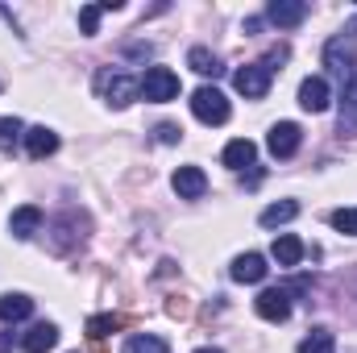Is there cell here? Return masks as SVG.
<instances>
[{"mask_svg":"<svg viewBox=\"0 0 357 353\" xmlns=\"http://www.w3.org/2000/svg\"><path fill=\"white\" fill-rule=\"evenodd\" d=\"M121 353H171V345H167L162 337H154V333H133V337L121 345Z\"/></svg>","mask_w":357,"mask_h":353,"instance_id":"21","label":"cell"},{"mask_svg":"<svg viewBox=\"0 0 357 353\" xmlns=\"http://www.w3.org/2000/svg\"><path fill=\"white\" fill-rule=\"evenodd\" d=\"M59 345V329L50 324V320H42V324H33L25 337H21V350L25 353H50Z\"/></svg>","mask_w":357,"mask_h":353,"instance_id":"12","label":"cell"},{"mask_svg":"<svg viewBox=\"0 0 357 353\" xmlns=\"http://www.w3.org/2000/svg\"><path fill=\"white\" fill-rule=\"evenodd\" d=\"M324 67H328V75L341 84V88L349 91L354 88V80H357V42L354 38H345V33H337L328 46H324Z\"/></svg>","mask_w":357,"mask_h":353,"instance_id":"1","label":"cell"},{"mask_svg":"<svg viewBox=\"0 0 357 353\" xmlns=\"http://www.w3.org/2000/svg\"><path fill=\"white\" fill-rule=\"evenodd\" d=\"M100 17H104V8H100V4H88V8H79V29H84V33H96Z\"/></svg>","mask_w":357,"mask_h":353,"instance_id":"26","label":"cell"},{"mask_svg":"<svg viewBox=\"0 0 357 353\" xmlns=\"http://www.w3.org/2000/svg\"><path fill=\"white\" fill-rule=\"evenodd\" d=\"M100 8H104V13H121V8H125V0H100Z\"/></svg>","mask_w":357,"mask_h":353,"instance_id":"30","label":"cell"},{"mask_svg":"<svg viewBox=\"0 0 357 353\" xmlns=\"http://www.w3.org/2000/svg\"><path fill=\"white\" fill-rule=\"evenodd\" d=\"M303 17H307V4L303 0H270L266 4V21H274L278 29H295Z\"/></svg>","mask_w":357,"mask_h":353,"instance_id":"9","label":"cell"},{"mask_svg":"<svg viewBox=\"0 0 357 353\" xmlns=\"http://www.w3.org/2000/svg\"><path fill=\"white\" fill-rule=\"evenodd\" d=\"M125 54H129V59H150V54H154V46H150V42H129V46H125Z\"/></svg>","mask_w":357,"mask_h":353,"instance_id":"29","label":"cell"},{"mask_svg":"<svg viewBox=\"0 0 357 353\" xmlns=\"http://www.w3.org/2000/svg\"><path fill=\"white\" fill-rule=\"evenodd\" d=\"M33 312V299L29 295H21V291H4L0 295V320L4 324H17V320H25Z\"/></svg>","mask_w":357,"mask_h":353,"instance_id":"16","label":"cell"},{"mask_svg":"<svg viewBox=\"0 0 357 353\" xmlns=\"http://www.w3.org/2000/svg\"><path fill=\"white\" fill-rule=\"evenodd\" d=\"M175 96H178V75L171 67H150V71L142 75V100L167 104V100H175Z\"/></svg>","mask_w":357,"mask_h":353,"instance_id":"3","label":"cell"},{"mask_svg":"<svg viewBox=\"0 0 357 353\" xmlns=\"http://www.w3.org/2000/svg\"><path fill=\"white\" fill-rule=\"evenodd\" d=\"M341 133L357 137V80H354V88L345 91V104H341Z\"/></svg>","mask_w":357,"mask_h":353,"instance_id":"23","label":"cell"},{"mask_svg":"<svg viewBox=\"0 0 357 353\" xmlns=\"http://www.w3.org/2000/svg\"><path fill=\"white\" fill-rule=\"evenodd\" d=\"M38 229H42V208H33V204L17 208V212L8 216V233H13L17 241H29V237H33Z\"/></svg>","mask_w":357,"mask_h":353,"instance_id":"10","label":"cell"},{"mask_svg":"<svg viewBox=\"0 0 357 353\" xmlns=\"http://www.w3.org/2000/svg\"><path fill=\"white\" fill-rule=\"evenodd\" d=\"M233 88L241 91L245 100H262L270 91V71L262 63H250V67H241V71L233 75Z\"/></svg>","mask_w":357,"mask_h":353,"instance_id":"6","label":"cell"},{"mask_svg":"<svg viewBox=\"0 0 357 353\" xmlns=\"http://www.w3.org/2000/svg\"><path fill=\"white\" fill-rule=\"evenodd\" d=\"M25 150H29V158H46L59 150V133L46 125H33V129H25Z\"/></svg>","mask_w":357,"mask_h":353,"instance_id":"14","label":"cell"},{"mask_svg":"<svg viewBox=\"0 0 357 353\" xmlns=\"http://www.w3.org/2000/svg\"><path fill=\"white\" fill-rule=\"evenodd\" d=\"M333 350H337V333L333 329H312L299 341V353H333Z\"/></svg>","mask_w":357,"mask_h":353,"instance_id":"22","label":"cell"},{"mask_svg":"<svg viewBox=\"0 0 357 353\" xmlns=\"http://www.w3.org/2000/svg\"><path fill=\"white\" fill-rule=\"evenodd\" d=\"M299 142H303V133H299L295 121H278V125L266 133V150L274 154V158H291V154L299 150Z\"/></svg>","mask_w":357,"mask_h":353,"instance_id":"5","label":"cell"},{"mask_svg":"<svg viewBox=\"0 0 357 353\" xmlns=\"http://www.w3.org/2000/svg\"><path fill=\"white\" fill-rule=\"evenodd\" d=\"M191 112L204 125H225L229 121V100H225L220 88H195L191 91Z\"/></svg>","mask_w":357,"mask_h":353,"instance_id":"2","label":"cell"},{"mask_svg":"<svg viewBox=\"0 0 357 353\" xmlns=\"http://www.w3.org/2000/svg\"><path fill=\"white\" fill-rule=\"evenodd\" d=\"M341 33H345V38H354V42H357V17L349 21V25H345V29H341Z\"/></svg>","mask_w":357,"mask_h":353,"instance_id":"31","label":"cell"},{"mask_svg":"<svg viewBox=\"0 0 357 353\" xmlns=\"http://www.w3.org/2000/svg\"><path fill=\"white\" fill-rule=\"evenodd\" d=\"M154 133H158V142H162V146H175V142H183V129H178L175 121H162Z\"/></svg>","mask_w":357,"mask_h":353,"instance_id":"27","label":"cell"},{"mask_svg":"<svg viewBox=\"0 0 357 353\" xmlns=\"http://www.w3.org/2000/svg\"><path fill=\"white\" fill-rule=\"evenodd\" d=\"M254 158H258V146L250 137H237V142L225 146V167L229 171H245V167H254Z\"/></svg>","mask_w":357,"mask_h":353,"instance_id":"15","label":"cell"},{"mask_svg":"<svg viewBox=\"0 0 357 353\" xmlns=\"http://www.w3.org/2000/svg\"><path fill=\"white\" fill-rule=\"evenodd\" d=\"M100 88L108 96V104L112 108H129L133 100H142V80H133V75H100Z\"/></svg>","mask_w":357,"mask_h":353,"instance_id":"4","label":"cell"},{"mask_svg":"<svg viewBox=\"0 0 357 353\" xmlns=\"http://www.w3.org/2000/svg\"><path fill=\"white\" fill-rule=\"evenodd\" d=\"M299 216V204L295 200H278V204H270V208H262V229H278V225H287V220H295Z\"/></svg>","mask_w":357,"mask_h":353,"instance_id":"19","label":"cell"},{"mask_svg":"<svg viewBox=\"0 0 357 353\" xmlns=\"http://www.w3.org/2000/svg\"><path fill=\"white\" fill-rule=\"evenodd\" d=\"M266 258L262 254H241V258H233L229 266V274H233V283H262L266 278Z\"/></svg>","mask_w":357,"mask_h":353,"instance_id":"11","label":"cell"},{"mask_svg":"<svg viewBox=\"0 0 357 353\" xmlns=\"http://www.w3.org/2000/svg\"><path fill=\"white\" fill-rule=\"evenodd\" d=\"M254 308H258V316H262V320L282 324V320L291 316V295H287L282 287H270V291H262V295L254 299Z\"/></svg>","mask_w":357,"mask_h":353,"instance_id":"7","label":"cell"},{"mask_svg":"<svg viewBox=\"0 0 357 353\" xmlns=\"http://www.w3.org/2000/svg\"><path fill=\"white\" fill-rule=\"evenodd\" d=\"M121 329H129V316H121V312H104V316H91L88 320L91 341H104L108 333H121Z\"/></svg>","mask_w":357,"mask_h":353,"instance_id":"17","label":"cell"},{"mask_svg":"<svg viewBox=\"0 0 357 353\" xmlns=\"http://www.w3.org/2000/svg\"><path fill=\"white\" fill-rule=\"evenodd\" d=\"M333 229L345 233V237H357V208H337L333 212Z\"/></svg>","mask_w":357,"mask_h":353,"instance_id":"25","label":"cell"},{"mask_svg":"<svg viewBox=\"0 0 357 353\" xmlns=\"http://www.w3.org/2000/svg\"><path fill=\"white\" fill-rule=\"evenodd\" d=\"M171 183H175V191L183 200H199V195L208 191V175H204L199 167H178Z\"/></svg>","mask_w":357,"mask_h":353,"instance_id":"13","label":"cell"},{"mask_svg":"<svg viewBox=\"0 0 357 353\" xmlns=\"http://www.w3.org/2000/svg\"><path fill=\"white\" fill-rule=\"evenodd\" d=\"M328 100H333V91H328V80H324V75H307V80L299 84V108H303V112H324Z\"/></svg>","mask_w":357,"mask_h":353,"instance_id":"8","label":"cell"},{"mask_svg":"<svg viewBox=\"0 0 357 353\" xmlns=\"http://www.w3.org/2000/svg\"><path fill=\"white\" fill-rule=\"evenodd\" d=\"M274 262L278 266H299V258H303V241L295 237V233H282V237H274Z\"/></svg>","mask_w":357,"mask_h":353,"instance_id":"18","label":"cell"},{"mask_svg":"<svg viewBox=\"0 0 357 353\" xmlns=\"http://www.w3.org/2000/svg\"><path fill=\"white\" fill-rule=\"evenodd\" d=\"M195 353H225V350H216V345H212V350H195Z\"/></svg>","mask_w":357,"mask_h":353,"instance_id":"32","label":"cell"},{"mask_svg":"<svg viewBox=\"0 0 357 353\" xmlns=\"http://www.w3.org/2000/svg\"><path fill=\"white\" fill-rule=\"evenodd\" d=\"M187 67H191V71H199V75H212V80L225 71V67H220V59H216L212 50H204V46H191V50H187Z\"/></svg>","mask_w":357,"mask_h":353,"instance_id":"20","label":"cell"},{"mask_svg":"<svg viewBox=\"0 0 357 353\" xmlns=\"http://www.w3.org/2000/svg\"><path fill=\"white\" fill-rule=\"evenodd\" d=\"M167 312H171V316H175V320H183V316H187V312H191V303H187V299H183V295H171V299H167Z\"/></svg>","mask_w":357,"mask_h":353,"instance_id":"28","label":"cell"},{"mask_svg":"<svg viewBox=\"0 0 357 353\" xmlns=\"http://www.w3.org/2000/svg\"><path fill=\"white\" fill-rule=\"evenodd\" d=\"M21 137H25V125L17 117H0V150H13Z\"/></svg>","mask_w":357,"mask_h":353,"instance_id":"24","label":"cell"}]
</instances>
